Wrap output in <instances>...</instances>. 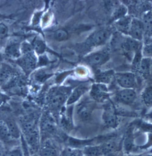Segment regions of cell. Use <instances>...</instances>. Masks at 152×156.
<instances>
[{"label":"cell","instance_id":"obj_29","mask_svg":"<svg viewBox=\"0 0 152 156\" xmlns=\"http://www.w3.org/2000/svg\"><path fill=\"white\" fill-rule=\"evenodd\" d=\"M6 156H24V154L23 149L16 147L9 151Z\"/></svg>","mask_w":152,"mask_h":156},{"label":"cell","instance_id":"obj_6","mask_svg":"<svg viewBox=\"0 0 152 156\" xmlns=\"http://www.w3.org/2000/svg\"><path fill=\"white\" fill-rule=\"evenodd\" d=\"M67 97V93L65 89H57L52 91L49 95L48 102L52 108L58 109L63 105Z\"/></svg>","mask_w":152,"mask_h":156},{"label":"cell","instance_id":"obj_31","mask_svg":"<svg viewBox=\"0 0 152 156\" xmlns=\"http://www.w3.org/2000/svg\"><path fill=\"white\" fill-rule=\"evenodd\" d=\"M0 27V36L1 39H2L6 36L7 34L8 29L4 24L2 23L1 24Z\"/></svg>","mask_w":152,"mask_h":156},{"label":"cell","instance_id":"obj_22","mask_svg":"<svg viewBox=\"0 0 152 156\" xmlns=\"http://www.w3.org/2000/svg\"><path fill=\"white\" fill-rule=\"evenodd\" d=\"M0 133L1 140L5 142H8L14 140L11 136L6 123L2 120L1 121Z\"/></svg>","mask_w":152,"mask_h":156},{"label":"cell","instance_id":"obj_21","mask_svg":"<svg viewBox=\"0 0 152 156\" xmlns=\"http://www.w3.org/2000/svg\"><path fill=\"white\" fill-rule=\"evenodd\" d=\"M86 156H102L104 155L101 145L87 146L83 151Z\"/></svg>","mask_w":152,"mask_h":156},{"label":"cell","instance_id":"obj_17","mask_svg":"<svg viewBox=\"0 0 152 156\" xmlns=\"http://www.w3.org/2000/svg\"><path fill=\"white\" fill-rule=\"evenodd\" d=\"M140 97L142 103L146 107H152V86L146 87L142 91Z\"/></svg>","mask_w":152,"mask_h":156},{"label":"cell","instance_id":"obj_23","mask_svg":"<svg viewBox=\"0 0 152 156\" xmlns=\"http://www.w3.org/2000/svg\"><path fill=\"white\" fill-rule=\"evenodd\" d=\"M142 22L144 24L146 30L150 32L152 29V10L143 14Z\"/></svg>","mask_w":152,"mask_h":156},{"label":"cell","instance_id":"obj_32","mask_svg":"<svg viewBox=\"0 0 152 156\" xmlns=\"http://www.w3.org/2000/svg\"><path fill=\"white\" fill-rule=\"evenodd\" d=\"M132 140L130 137H128L125 141V146L126 150H130L132 147Z\"/></svg>","mask_w":152,"mask_h":156},{"label":"cell","instance_id":"obj_33","mask_svg":"<svg viewBox=\"0 0 152 156\" xmlns=\"http://www.w3.org/2000/svg\"><path fill=\"white\" fill-rule=\"evenodd\" d=\"M27 144L25 142V140H23V150L24 154V156H30L28 152L27 148Z\"/></svg>","mask_w":152,"mask_h":156},{"label":"cell","instance_id":"obj_26","mask_svg":"<svg viewBox=\"0 0 152 156\" xmlns=\"http://www.w3.org/2000/svg\"><path fill=\"white\" fill-rule=\"evenodd\" d=\"M83 152L77 148L69 147L63 151L62 156H83Z\"/></svg>","mask_w":152,"mask_h":156},{"label":"cell","instance_id":"obj_13","mask_svg":"<svg viewBox=\"0 0 152 156\" xmlns=\"http://www.w3.org/2000/svg\"><path fill=\"white\" fill-rule=\"evenodd\" d=\"M152 69V59L143 57L136 71L142 77L146 78L150 76Z\"/></svg>","mask_w":152,"mask_h":156},{"label":"cell","instance_id":"obj_10","mask_svg":"<svg viewBox=\"0 0 152 156\" xmlns=\"http://www.w3.org/2000/svg\"><path fill=\"white\" fill-rule=\"evenodd\" d=\"M91 97L98 101H103L106 100L108 96V89L106 84L98 83L92 86L91 91Z\"/></svg>","mask_w":152,"mask_h":156},{"label":"cell","instance_id":"obj_9","mask_svg":"<svg viewBox=\"0 0 152 156\" xmlns=\"http://www.w3.org/2000/svg\"><path fill=\"white\" fill-rule=\"evenodd\" d=\"M103 119L105 125L108 128L115 129L118 126V117L113 107L109 106L106 108L103 115Z\"/></svg>","mask_w":152,"mask_h":156},{"label":"cell","instance_id":"obj_16","mask_svg":"<svg viewBox=\"0 0 152 156\" xmlns=\"http://www.w3.org/2000/svg\"><path fill=\"white\" fill-rule=\"evenodd\" d=\"M115 73L113 70H107L98 73L96 76V80L99 83L107 84L111 82L115 76Z\"/></svg>","mask_w":152,"mask_h":156},{"label":"cell","instance_id":"obj_15","mask_svg":"<svg viewBox=\"0 0 152 156\" xmlns=\"http://www.w3.org/2000/svg\"><path fill=\"white\" fill-rule=\"evenodd\" d=\"M6 123L9 132L13 139H18L20 136V131L16 121L12 118L8 117L3 120Z\"/></svg>","mask_w":152,"mask_h":156},{"label":"cell","instance_id":"obj_25","mask_svg":"<svg viewBox=\"0 0 152 156\" xmlns=\"http://www.w3.org/2000/svg\"><path fill=\"white\" fill-rule=\"evenodd\" d=\"M78 114L83 120H87L91 116V110L86 106L83 105L78 110Z\"/></svg>","mask_w":152,"mask_h":156},{"label":"cell","instance_id":"obj_11","mask_svg":"<svg viewBox=\"0 0 152 156\" xmlns=\"http://www.w3.org/2000/svg\"><path fill=\"white\" fill-rule=\"evenodd\" d=\"M41 129L44 133L50 135L57 133V128L54 120L48 113L43 115L41 120Z\"/></svg>","mask_w":152,"mask_h":156},{"label":"cell","instance_id":"obj_1","mask_svg":"<svg viewBox=\"0 0 152 156\" xmlns=\"http://www.w3.org/2000/svg\"><path fill=\"white\" fill-rule=\"evenodd\" d=\"M117 84L122 89H134L136 86V79L134 73L131 72L115 73Z\"/></svg>","mask_w":152,"mask_h":156},{"label":"cell","instance_id":"obj_8","mask_svg":"<svg viewBox=\"0 0 152 156\" xmlns=\"http://www.w3.org/2000/svg\"><path fill=\"white\" fill-rule=\"evenodd\" d=\"M136 91L134 89H122L116 93V100L125 105H130L136 100Z\"/></svg>","mask_w":152,"mask_h":156},{"label":"cell","instance_id":"obj_12","mask_svg":"<svg viewBox=\"0 0 152 156\" xmlns=\"http://www.w3.org/2000/svg\"><path fill=\"white\" fill-rule=\"evenodd\" d=\"M132 19L131 16L127 15L125 17L114 22V26L119 32L129 36Z\"/></svg>","mask_w":152,"mask_h":156},{"label":"cell","instance_id":"obj_28","mask_svg":"<svg viewBox=\"0 0 152 156\" xmlns=\"http://www.w3.org/2000/svg\"><path fill=\"white\" fill-rule=\"evenodd\" d=\"M34 48L37 53L42 54L44 52L45 49V45L43 41L37 40L34 43Z\"/></svg>","mask_w":152,"mask_h":156},{"label":"cell","instance_id":"obj_7","mask_svg":"<svg viewBox=\"0 0 152 156\" xmlns=\"http://www.w3.org/2000/svg\"><path fill=\"white\" fill-rule=\"evenodd\" d=\"M40 156H59L57 146L51 139L47 138L40 144L39 150Z\"/></svg>","mask_w":152,"mask_h":156},{"label":"cell","instance_id":"obj_24","mask_svg":"<svg viewBox=\"0 0 152 156\" xmlns=\"http://www.w3.org/2000/svg\"><path fill=\"white\" fill-rule=\"evenodd\" d=\"M6 52L11 57L17 58L20 55L19 45L16 43H12L7 47Z\"/></svg>","mask_w":152,"mask_h":156},{"label":"cell","instance_id":"obj_3","mask_svg":"<svg viewBox=\"0 0 152 156\" xmlns=\"http://www.w3.org/2000/svg\"><path fill=\"white\" fill-rule=\"evenodd\" d=\"M110 58L108 49L93 53L86 58V61L93 66H100L106 63Z\"/></svg>","mask_w":152,"mask_h":156},{"label":"cell","instance_id":"obj_35","mask_svg":"<svg viewBox=\"0 0 152 156\" xmlns=\"http://www.w3.org/2000/svg\"><path fill=\"white\" fill-rule=\"evenodd\" d=\"M149 34H150V37H152V29L149 32Z\"/></svg>","mask_w":152,"mask_h":156},{"label":"cell","instance_id":"obj_18","mask_svg":"<svg viewBox=\"0 0 152 156\" xmlns=\"http://www.w3.org/2000/svg\"><path fill=\"white\" fill-rule=\"evenodd\" d=\"M142 56L152 59V37H149L144 40L142 45Z\"/></svg>","mask_w":152,"mask_h":156},{"label":"cell","instance_id":"obj_2","mask_svg":"<svg viewBox=\"0 0 152 156\" xmlns=\"http://www.w3.org/2000/svg\"><path fill=\"white\" fill-rule=\"evenodd\" d=\"M111 36V32L106 29H102L93 33L88 37L87 44L89 47L102 46L108 42Z\"/></svg>","mask_w":152,"mask_h":156},{"label":"cell","instance_id":"obj_5","mask_svg":"<svg viewBox=\"0 0 152 156\" xmlns=\"http://www.w3.org/2000/svg\"><path fill=\"white\" fill-rule=\"evenodd\" d=\"M146 31L143 22L136 18H133L129 36L133 39L141 42L144 38Z\"/></svg>","mask_w":152,"mask_h":156},{"label":"cell","instance_id":"obj_34","mask_svg":"<svg viewBox=\"0 0 152 156\" xmlns=\"http://www.w3.org/2000/svg\"><path fill=\"white\" fill-rule=\"evenodd\" d=\"M104 156H120L116 154H114V152L113 153H110V154H108L105 155Z\"/></svg>","mask_w":152,"mask_h":156},{"label":"cell","instance_id":"obj_19","mask_svg":"<svg viewBox=\"0 0 152 156\" xmlns=\"http://www.w3.org/2000/svg\"><path fill=\"white\" fill-rule=\"evenodd\" d=\"M87 88L85 85L80 86L73 91L67 101V105H71L76 101L87 90Z\"/></svg>","mask_w":152,"mask_h":156},{"label":"cell","instance_id":"obj_4","mask_svg":"<svg viewBox=\"0 0 152 156\" xmlns=\"http://www.w3.org/2000/svg\"><path fill=\"white\" fill-rule=\"evenodd\" d=\"M141 42L128 36L122 42L121 47L124 53L128 55H129L133 59L135 54L142 50L143 43Z\"/></svg>","mask_w":152,"mask_h":156},{"label":"cell","instance_id":"obj_30","mask_svg":"<svg viewBox=\"0 0 152 156\" xmlns=\"http://www.w3.org/2000/svg\"><path fill=\"white\" fill-rule=\"evenodd\" d=\"M11 74V72L9 69H3L2 70L1 73V83L5 82L8 79L10 76Z\"/></svg>","mask_w":152,"mask_h":156},{"label":"cell","instance_id":"obj_27","mask_svg":"<svg viewBox=\"0 0 152 156\" xmlns=\"http://www.w3.org/2000/svg\"><path fill=\"white\" fill-rule=\"evenodd\" d=\"M54 37L57 41H65L68 38V34L66 31L62 29L58 30L55 32Z\"/></svg>","mask_w":152,"mask_h":156},{"label":"cell","instance_id":"obj_14","mask_svg":"<svg viewBox=\"0 0 152 156\" xmlns=\"http://www.w3.org/2000/svg\"><path fill=\"white\" fill-rule=\"evenodd\" d=\"M128 9L124 4L120 3L113 9L111 17V21L116 22L128 15Z\"/></svg>","mask_w":152,"mask_h":156},{"label":"cell","instance_id":"obj_20","mask_svg":"<svg viewBox=\"0 0 152 156\" xmlns=\"http://www.w3.org/2000/svg\"><path fill=\"white\" fill-rule=\"evenodd\" d=\"M36 59L34 56L30 53L27 55L23 58L22 62V65L25 69L30 70L35 67L36 65Z\"/></svg>","mask_w":152,"mask_h":156}]
</instances>
